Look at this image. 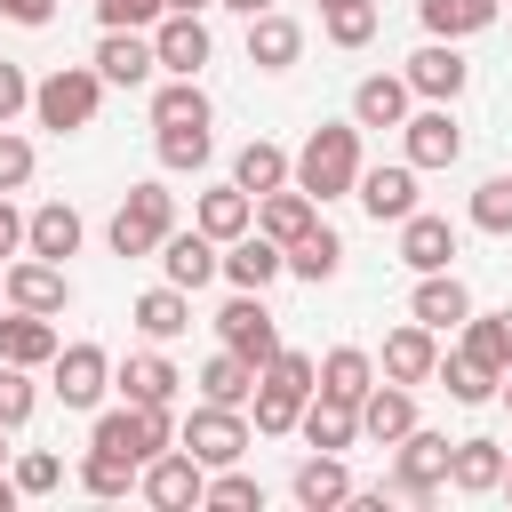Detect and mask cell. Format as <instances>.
Returning a JSON list of instances; mask_svg holds the SVG:
<instances>
[{
    "mask_svg": "<svg viewBox=\"0 0 512 512\" xmlns=\"http://www.w3.org/2000/svg\"><path fill=\"white\" fill-rule=\"evenodd\" d=\"M312 392H320V368L304 352H272L256 368V432H296Z\"/></svg>",
    "mask_w": 512,
    "mask_h": 512,
    "instance_id": "1",
    "label": "cell"
},
{
    "mask_svg": "<svg viewBox=\"0 0 512 512\" xmlns=\"http://www.w3.org/2000/svg\"><path fill=\"white\" fill-rule=\"evenodd\" d=\"M296 184H304L312 200L352 192V184H360V120H352V128H312L304 152H296Z\"/></svg>",
    "mask_w": 512,
    "mask_h": 512,
    "instance_id": "2",
    "label": "cell"
},
{
    "mask_svg": "<svg viewBox=\"0 0 512 512\" xmlns=\"http://www.w3.org/2000/svg\"><path fill=\"white\" fill-rule=\"evenodd\" d=\"M96 104H104V72H96V64H56V72L32 88V112H40V128H56V136L88 128Z\"/></svg>",
    "mask_w": 512,
    "mask_h": 512,
    "instance_id": "3",
    "label": "cell"
},
{
    "mask_svg": "<svg viewBox=\"0 0 512 512\" xmlns=\"http://www.w3.org/2000/svg\"><path fill=\"white\" fill-rule=\"evenodd\" d=\"M168 232H176L168 184H128V200L112 208V256H160Z\"/></svg>",
    "mask_w": 512,
    "mask_h": 512,
    "instance_id": "4",
    "label": "cell"
},
{
    "mask_svg": "<svg viewBox=\"0 0 512 512\" xmlns=\"http://www.w3.org/2000/svg\"><path fill=\"white\" fill-rule=\"evenodd\" d=\"M96 448H112V456H136V464H152L160 448H176V424H168V408H104L96 416Z\"/></svg>",
    "mask_w": 512,
    "mask_h": 512,
    "instance_id": "5",
    "label": "cell"
},
{
    "mask_svg": "<svg viewBox=\"0 0 512 512\" xmlns=\"http://www.w3.org/2000/svg\"><path fill=\"white\" fill-rule=\"evenodd\" d=\"M176 448H192V456L216 472V464H240V456H248V424H240V408H224V400H200V408L184 416Z\"/></svg>",
    "mask_w": 512,
    "mask_h": 512,
    "instance_id": "6",
    "label": "cell"
},
{
    "mask_svg": "<svg viewBox=\"0 0 512 512\" xmlns=\"http://www.w3.org/2000/svg\"><path fill=\"white\" fill-rule=\"evenodd\" d=\"M144 504H160V512L208 504V464H200L192 448H160V456L144 464Z\"/></svg>",
    "mask_w": 512,
    "mask_h": 512,
    "instance_id": "7",
    "label": "cell"
},
{
    "mask_svg": "<svg viewBox=\"0 0 512 512\" xmlns=\"http://www.w3.org/2000/svg\"><path fill=\"white\" fill-rule=\"evenodd\" d=\"M216 336H224L240 360H256V368H264V360L280 352V328H272V312H264V288H240V296L216 312Z\"/></svg>",
    "mask_w": 512,
    "mask_h": 512,
    "instance_id": "8",
    "label": "cell"
},
{
    "mask_svg": "<svg viewBox=\"0 0 512 512\" xmlns=\"http://www.w3.org/2000/svg\"><path fill=\"white\" fill-rule=\"evenodd\" d=\"M448 456H456V440H448V432H408V440H400V464H392L400 496L432 504V496L448 488Z\"/></svg>",
    "mask_w": 512,
    "mask_h": 512,
    "instance_id": "9",
    "label": "cell"
},
{
    "mask_svg": "<svg viewBox=\"0 0 512 512\" xmlns=\"http://www.w3.org/2000/svg\"><path fill=\"white\" fill-rule=\"evenodd\" d=\"M464 80H472V64L456 56V40H424V48L408 56V88H416V96H432V104H456V96H464Z\"/></svg>",
    "mask_w": 512,
    "mask_h": 512,
    "instance_id": "10",
    "label": "cell"
},
{
    "mask_svg": "<svg viewBox=\"0 0 512 512\" xmlns=\"http://www.w3.org/2000/svg\"><path fill=\"white\" fill-rule=\"evenodd\" d=\"M352 200H360L376 224H400V216H416V160H400V168H360Z\"/></svg>",
    "mask_w": 512,
    "mask_h": 512,
    "instance_id": "11",
    "label": "cell"
},
{
    "mask_svg": "<svg viewBox=\"0 0 512 512\" xmlns=\"http://www.w3.org/2000/svg\"><path fill=\"white\" fill-rule=\"evenodd\" d=\"M104 384H112L104 344H64V352H56V400H64V408H96Z\"/></svg>",
    "mask_w": 512,
    "mask_h": 512,
    "instance_id": "12",
    "label": "cell"
},
{
    "mask_svg": "<svg viewBox=\"0 0 512 512\" xmlns=\"http://www.w3.org/2000/svg\"><path fill=\"white\" fill-rule=\"evenodd\" d=\"M400 136H408V160H416V168H456V152H464V128L448 120V104L408 112V120H400Z\"/></svg>",
    "mask_w": 512,
    "mask_h": 512,
    "instance_id": "13",
    "label": "cell"
},
{
    "mask_svg": "<svg viewBox=\"0 0 512 512\" xmlns=\"http://www.w3.org/2000/svg\"><path fill=\"white\" fill-rule=\"evenodd\" d=\"M288 272V248L272 240V232H240V240H224V280L232 288H272Z\"/></svg>",
    "mask_w": 512,
    "mask_h": 512,
    "instance_id": "14",
    "label": "cell"
},
{
    "mask_svg": "<svg viewBox=\"0 0 512 512\" xmlns=\"http://www.w3.org/2000/svg\"><path fill=\"white\" fill-rule=\"evenodd\" d=\"M152 48H160V64H168L176 80H192V72L208 64V24L184 16V8H168V16L152 24Z\"/></svg>",
    "mask_w": 512,
    "mask_h": 512,
    "instance_id": "15",
    "label": "cell"
},
{
    "mask_svg": "<svg viewBox=\"0 0 512 512\" xmlns=\"http://www.w3.org/2000/svg\"><path fill=\"white\" fill-rule=\"evenodd\" d=\"M448 256H456V224L448 216H400V264L408 272H448Z\"/></svg>",
    "mask_w": 512,
    "mask_h": 512,
    "instance_id": "16",
    "label": "cell"
},
{
    "mask_svg": "<svg viewBox=\"0 0 512 512\" xmlns=\"http://www.w3.org/2000/svg\"><path fill=\"white\" fill-rule=\"evenodd\" d=\"M216 248H224V240H208V232L192 224V232H168V240H160V264H168V280H176V288H208V280L224 272V256H216Z\"/></svg>",
    "mask_w": 512,
    "mask_h": 512,
    "instance_id": "17",
    "label": "cell"
},
{
    "mask_svg": "<svg viewBox=\"0 0 512 512\" xmlns=\"http://www.w3.org/2000/svg\"><path fill=\"white\" fill-rule=\"evenodd\" d=\"M8 304H24V312H64V304H72V280H64V264H48V256H24V264H8Z\"/></svg>",
    "mask_w": 512,
    "mask_h": 512,
    "instance_id": "18",
    "label": "cell"
},
{
    "mask_svg": "<svg viewBox=\"0 0 512 512\" xmlns=\"http://www.w3.org/2000/svg\"><path fill=\"white\" fill-rule=\"evenodd\" d=\"M408 312H416L432 336H440V328H464V320H472V288H464L456 272H424L416 296H408Z\"/></svg>",
    "mask_w": 512,
    "mask_h": 512,
    "instance_id": "19",
    "label": "cell"
},
{
    "mask_svg": "<svg viewBox=\"0 0 512 512\" xmlns=\"http://www.w3.org/2000/svg\"><path fill=\"white\" fill-rule=\"evenodd\" d=\"M360 432L368 440H384V448H400L408 432H416V400H408V384H368V400H360Z\"/></svg>",
    "mask_w": 512,
    "mask_h": 512,
    "instance_id": "20",
    "label": "cell"
},
{
    "mask_svg": "<svg viewBox=\"0 0 512 512\" xmlns=\"http://www.w3.org/2000/svg\"><path fill=\"white\" fill-rule=\"evenodd\" d=\"M64 344H56V312H8L0 320V360H16V368H40V360H56Z\"/></svg>",
    "mask_w": 512,
    "mask_h": 512,
    "instance_id": "21",
    "label": "cell"
},
{
    "mask_svg": "<svg viewBox=\"0 0 512 512\" xmlns=\"http://www.w3.org/2000/svg\"><path fill=\"white\" fill-rule=\"evenodd\" d=\"M152 64H160V48H152L144 32H104V40H96L104 88H136V80H152Z\"/></svg>",
    "mask_w": 512,
    "mask_h": 512,
    "instance_id": "22",
    "label": "cell"
},
{
    "mask_svg": "<svg viewBox=\"0 0 512 512\" xmlns=\"http://www.w3.org/2000/svg\"><path fill=\"white\" fill-rule=\"evenodd\" d=\"M408 96H416L408 72H368V80L352 88V120H360V128H400V120H408Z\"/></svg>",
    "mask_w": 512,
    "mask_h": 512,
    "instance_id": "23",
    "label": "cell"
},
{
    "mask_svg": "<svg viewBox=\"0 0 512 512\" xmlns=\"http://www.w3.org/2000/svg\"><path fill=\"white\" fill-rule=\"evenodd\" d=\"M312 224H320V200H312L304 184H280V192H264V200H256V232H272L280 248H288V240H304Z\"/></svg>",
    "mask_w": 512,
    "mask_h": 512,
    "instance_id": "24",
    "label": "cell"
},
{
    "mask_svg": "<svg viewBox=\"0 0 512 512\" xmlns=\"http://www.w3.org/2000/svg\"><path fill=\"white\" fill-rule=\"evenodd\" d=\"M384 376H392V384H424V376H440V344H432L424 320H408V328L384 336Z\"/></svg>",
    "mask_w": 512,
    "mask_h": 512,
    "instance_id": "25",
    "label": "cell"
},
{
    "mask_svg": "<svg viewBox=\"0 0 512 512\" xmlns=\"http://www.w3.org/2000/svg\"><path fill=\"white\" fill-rule=\"evenodd\" d=\"M296 504H304V512L352 504V472H344V456H336V448H320V456H304V464H296Z\"/></svg>",
    "mask_w": 512,
    "mask_h": 512,
    "instance_id": "26",
    "label": "cell"
},
{
    "mask_svg": "<svg viewBox=\"0 0 512 512\" xmlns=\"http://www.w3.org/2000/svg\"><path fill=\"white\" fill-rule=\"evenodd\" d=\"M24 248H32V256H48V264H64V256L80 248V208H64V200L32 208V216H24Z\"/></svg>",
    "mask_w": 512,
    "mask_h": 512,
    "instance_id": "27",
    "label": "cell"
},
{
    "mask_svg": "<svg viewBox=\"0 0 512 512\" xmlns=\"http://www.w3.org/2000/svg\"><path fill=\"white\" fill-rule=\"evenodd\" d=\"M304 440H312V448H352V440H360V400L312 392V400H304Z\"/></svg>",
    "mask_w": 512,
    "mask_h": 512,
    "instance_id": "28",
    "label": "cell"
},
{
    "mask_svg": "<svg viewBox=\"0 0 512 512\" xmlns=\"http://www.w3.org/2000/svg\"><path fill=\"white\" fill-rule=\"evenodd\" d=\"M504 456H512V448H496V440H456V456H448V488H464V496L504 488Z\"/></svg>",
    "mask_w": 512,
    "mask_h": 512,
    "instance_id": "29",
    "label": "cell"
},
{
    "mask_svg": "<svg viewBox=\"0 0 512 512\" xmlns=\"http://www.w3.org/2000/svg\"><path fill=\"white\" fill-rule=\"evenodd\" d=\"M288 176H296V160H288L280 144H264V136H256V144H240V160H232V184H240L248 200H264V192H280Z\"/></svg>",
    "mask_w": 512,
    "mask_h": 512,
    "instance_id": "30",
    "label": "cell"
},
{
    "mask_svg": "<svg viewBox=\"0 0 512 512\" xmlns=\"http://www.w3.org/2000/svg\"><path fill=\"white\" fill-rule=\"evenodd\" d=\"M192 224H200L208 240H240V232L256 224V200H248L240 184H216V192H200V208H192Z\"/></svg>",
    "mask_w": 512,
    "mask_h": 512,
    "instance_id": "31",
    "label": "cell"
},
{
    "mask_svg": "<svg viewBox=\"0 0 512 512\" xmlns=\"http://www.w3.org/2000/svg\"><path fill=\"white\" fill-rule=\"evenodd\" d=\"M136 328H144L152 344L184 336V328H192V288H176V280H168V288H144V296H136Z\"/></svg>",
    "mask_w": 512,
    "mask_h": 512,
    "instance_id": "32",
    "label": "cell"
},
{
    "mask_svg": "<svg viewBox=\"0 0 512 512\" xmlns=\"http://www.w3.org/2000/svg\"><path fill=\"white\" fill-rule=\"evenodd\" d=\"M296 48H304V32L288 24V16H248V64H264V72H288L296 64Z\"/></svg>",
    "mask_w": 512,
    "mask_h": 512,
    "instance_id": "33",
    "label": "cell"
},
{
    "mask_svg": "<svg viewBox=\"0 0 512 512\" xmlns=\"http://www.w3.org/2000/svg\"><path fill=\"white\" fill-rule=\"evenodd\" d=\"M112 384H120V392H128V400H136V408H168V400H176V384H184V376H176V368H168V360H160V352H136V360H128V368H120V376H112Z\"/></svg>",
    "mask_w": 512,
    "mask_h": 512,
    "instance_id": "34",
    "label": "cell"
},
{
    "mask_svg": "<svg viewBox=\"0 0 512 512\" xmlns=\"http://www.w3.org/2000/svg\"><path fill=\"white\" fill-rule=\"evenodd\" d=\"M416 16H424L432 40H464V32L496 24V0H416Z\"/></svg>",
    "mask_w": 512,
    "mask_h": 512,
    "instance_id": "35",
    "label": "cell"
},
{
    "mask_svg": "<svg viewBox=\"0 0 512 512\" xmlns=\"http://www.w3.org/2000/svg\"><path fill=\"white\" fill-rule=\"evenodd\" d=\"M200 400H224V408H240V400H256V360H240L232 344L200 368Z\"/></svg>",
    "mask_w": 512,
    "mask_h": 512,
    "instance_id": "36",
    "label": "cell"
},
{
    "mask_svg": "<svg viewBox=\"0 0 512 512\" xmlns=\"http://www.w3.org/2000/svg\"><path fill=\"white\" fill-rule=\"evenodd\" d=\"M80 488H88V496H128V488H144V464H136V456H112V448L88 440V456H80Z\"/></svg>",
    "mask_w": 512,
    "mask_h": 512,
    "instance_id": "37",
    "label": "cell"
},
{
    "mask_svg": "<svg viewBox=\"0 0 512 512\" xmlns=\"http://www.w3.org/2000/svg\"><path fill=\"white\" fill-rule=\"evenodd\" d=\"M368 384H376V360H368L360 344H336V352L320 360V392H336V400H368Z\"/></svg>",
    "mask_w": 512,
    "mask_h": 512,
    "instance_id": "38",
    "label": "cell"
},
{
    "mask_svg": "<svg viewBox=\"0 0 512 512\" xmlns=\"http://www.w3.org/2000/svg\"><path fill=\"white\" fill-rule=\"evenodd\" d=\"M336 264H344V240L328 224H312L304 240H288V272L296 280H336Z\"/></svg>",
    "mask_w": 512,
    "mask_h": 512,
    "instance_id": "39",
    "label": "cell"
},
{
    "mask_svg": "<svg viewBox=\"0 0 512 512\" xmlns=\"http://www.w3.org/2000/svg\"><path fill=\"white\" fill-rule=\"evenodd\" d=\"M440 384H448V400H464V408H480V400H488V392H496V384H504V376H496V368H488V360H472V352H464V344H456V352H448V360H440Z\"/></svg>",
    "mask_w": 512,
    "mask_h": 512,
    "instance_id": "40",
    "label": "cell"
},
{
    "mask_svg": "<svg viewBox=\"0 0 512 512\" xmlns=\"http://www.w3.org/2000/svg\"><path fill=\"white\" fill-rule=\"evenodd\" d=\"M464 352L504 376V368H512V312H472V320H464Z\"/></svg>",
    "mask_w": 512,
    "mask_h": 512,
    "instance_id": "41",
    "label": "cell"
},
{
    "mask_svg": "<svg viewBox=\"0 0 512 512\" xmlns=\"http://www.w3.org/2000/svg\"><path fill=\"white\" fill-rule=\"evenodd\" d=\"M152 128H208V96H200L192 80H168V88L152 96Z\"/></svg>",
    "mask_w": 512,
    "mask_h": 512,
    "instance_id": "42",
    "label": "cell"
},
{
    "mask_svg": "<svg viewBox=\"0 0 512 512\" xmlns=\"http://www.w3.org/2000/svg\"><path fill=\"white\" fill-rule=\"evenodd\" d=\"M328 40H336V48H368V40H376V0H344V8H328Z\"/></svg>",
    "mask_w": 512,
    "mask_h": 512,
    "instance_id": "43",
    "label": "cell"
},
{
    "mask_svg": "<svg viewBox=\"0 0 512 512\" xmlns=\"http://www.w3.org/2000/svg\"><path fill=\"white\" fill-rule=\"evenodd\" d=\"M208 504H216V512H264V488H256L248 472L216 464V480H208Z\"/></svg>",
    "mask_w": 512,
    "mask_h": 512,
    "instance_id": "44",
    "label": "cell"
},
{
    "mask_svg": "<svg viewBox=\"0 0 512 512\" xmlns=\"http://www.w3.org/2000/svg\"><path fill=\"white\" fill-rule=\"evenodd\" d=\"M472 224H480V232H512V176H488V184L472 192Z\"/></svg>",
    "mask_w": 512,
    "mask_h": 512,
    "instance_id": "45",
    "label": "cell"
},
{
    "mask_svg": "<svg viewBox=\"0 0 512 512\" xmlns=\"http://www.w3.org/2000/svg\"><path fill=\"white\" fill-rule=\"evenodd\" d=\"M160 168H200L208 160V128H160Z\"/></svg>",
    "mask_w": 512,
    "mask_h": 512,
    "instance_id": "46",
    "label": "cell"
},
{
    "mask_svg": "<svg viewBox=\"0 0 512 512\" xmlns=\"http://www.w3.org/2000/svg\"><path fill=\"white\" fill-rule=\"evenodd\" d=\"M96 16H104V32H144L168 16V0H96Z\"/></svg>",
    "mask_w": 512,
    "mask_h": 512,
    "instance_id": "47",
    "label": "cell"
},
{
    "mask_svg": "<svg viewBox=\"0 0 512 512\" xmlns=\"http://www.w3.org/2000/svg\"><path fill=\"white\" fill-rule=\"evenodd\" d=\"M16 488H24V496H56V488H64V456H48V448H32V456L16 464Z\"/></svg>",
    "mask_w": 512,
    "mask_h": 512,
    "instance_id": "48",
    "label": "cell"
},
{
    "mask_svg": "<svg viewBox=\"0 0 512 512\" xmlns=\"http://www.w3.org/2000/svg\"><path fill=\"white\" fill-rule=\"evenodd\" d=\"M24 416H32V376H24V368H16V360H0V424H8V432H16V424H24Z\"/></svg>",
    "mask_w": 512,
    "mask_h": 512,
    "instance_id": "49",
    "label": "cell"
},
{
    "mask_svg": "<svg viewBox=\"0 0 512 512\" xmlns=\"http://www.w3.org/2000/svg\"><path fill=\"white\" fill-rule=\"evenodd\" d=\"M16 184H32V144L0 128V192H16Z\"/></svg>",
    "mask_w": 512,
    "mask_h": 512,
    "instance_id": "50",
    "label": "cell"
},
{
    "mask_svg": "<svg viewBox=\"0 0 512 512\" xmlns=\"http://www.w3.org/2000/svg\"><path fill=\"white\" fill-rule=\"evenodd\" d=\"M24 104H32V80H24V64H8V56H0V128H8Z\"/></svg>",
    "mask_w": 512,
    "mask_h": 512,
    "instance_id": "51",
    "label": "cell"
},
{
    "mask_svg": "<svg viewBox=\"0 0 512 512\" xmlns=\"http://www.w3.org/2000/svg\"><path fill=\"white\" fill-rule=\"evenodd\" d=\"M0 16H8V24H48L56 0H0Z\"/></svg>",
    "mask_w": 512,
    "mask_h": 512,
    "instance_id": "52",
    "label": "cell"
},
{
    "mask_svg": "<svg viewBox=\"0 0 512 512\" xmlns=\"http://www.w3.org/2000/svg\"><path fill=\"white\" fill-rule=\"evenodd\" d=\"M16 248H24V216H16L8 192H0V256H16Z\"/></svg>",
    "mask_w": 512,
    "mask_h": 512,
    "instance_id": "53",
    "label": "cell"
},
{
    "mask_svg": "<svg viewBox=\"0 0 512 512\" xmlns=\"http://www.w3.org/2000/svg\"><path fill=\"white\" fill-rule=\"evenodd\" d=\"M16 496H24V488H16V480H0V512H16Z\"/></svg>",
    "mask_w": 512,
    "mask_h": 512,
    "instance_id": "54",
    "label": "cell"
},
{
    "mask_svg": "<svg viewBox=\"0 0 512 512\" xmlns=\"http://www.w3.org/2000/svg\"><path fill=\"white\" fill-rule=\"evenodd\" d=\"M224 8H240V16H264V8H272V0H224Z\"/></svg>",
    "mask_w": 512,
    "mask_h": 512,
    "instance_id": "55",
    "label": "cell"
},
{
    "mask_svg": "<svg viewBox=\"0 0 512 512\" xmlns=\"http://www.w3.org/2000/svg\"><path fill=\"white\" fill-rule=\"evenodd\" d=\"M168 8H184V16H200V8H208V0H168Z\"/></svg>",
    "mask_w": 512,
    "mask_h": 512,
    "instance_id": "56",
    "label": "cell"
},
{
    "mask_svg": "<svg viewBox=\"0 0 512 512\" xmlns=\"http://www.w3.org/2000/svg\"><path fill=\"white\" fill-rule=\"evenodd\" d=\"M504 496H512V456H504Z\"/></svg>",
    "mask_w": 512,
    "mask_h": 512,
    "instance_id": "57",
    "label": "cell"
},
{
    "mask_svg": "<svg viewBox=\"0 0 512 512\" xmlns=\"http://www.w3.org/2000/svg\"><path fill=\"white\" fill-rule=\"evenodd\" d=\"M504 400H512V368H504Z\"/></svg>",
    "mask_w": 512,
    "mask_h": 512,
    "instance_id": "58",
    "label": "cell"
},
{
    "mask_svg": "<svg viewBox=\"0 0 512 512\" xmlns=\"http://www.w3.org/2000/svg\"><path fill=\"white\" fill-rule=\"evenodd\" d=\"M320 8H344V0H320Z\"/></svg>",
    "mask_w": 512,
    "mask_h": 512,
    "instance_id": "59",
    "label": "cell"
},
{
    "mask_svg": "<svg viewBox=\"0 0 512 512\" xmlns=\"http://www.w3.org/2000/svg\"><path fill=\"white\" fill-rule=\"evenodd\" d=\"M0 296H8V272H0Z\"/></svg>",
    "mask_w": 512,
    "mask_h": 512,
    "instance_id": "60",
    "label": "cell"
},
{
    "mask_svg": "<svg viewBox=\"0 0 512 512\" xmlns=\"http://www.w3.org/2000/svg\"><path fill=\"white\" fill-rule=\"evenodd\" d=\"M0 432H8V424H0ZM0 456H8V448H0Z\"/></svg>",
    "mask_w": 512,
    "mask_h": 512,
    "instance_id": "61",
    "label": "cell"
},
{
    "mask_svg": "<svg viewBox=\"0 0 512 512\" xmlns=\"http://www.w3.org/2000/svg\"><path fill=\"white\" fill-rule=\"evenodd\" d=\"M504 312H512V304H504Z\"/></svg>",
    "mask_w": 512,
    "mask_h": 512,
    "instance_id": "62",
    "label": "cell"
}]
</instances>
